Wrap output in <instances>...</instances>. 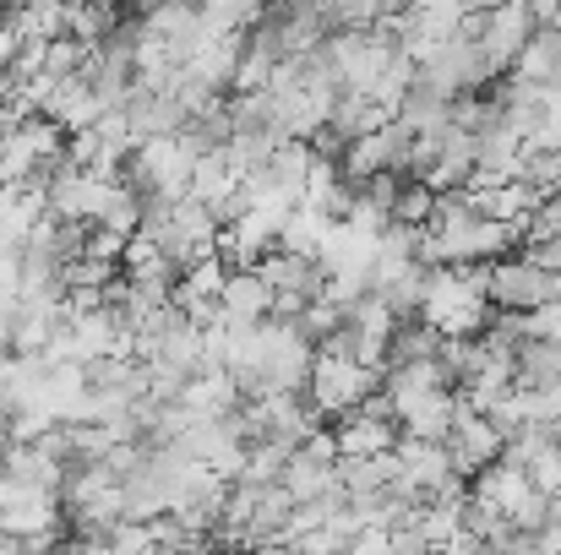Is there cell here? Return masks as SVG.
I'll list each match as a JSON object with an SVG mask.
<instances>
[{"label": "cell", "instance_id": "4fadbf2b", "mask_svg": "<svg viewBox=\"0 0 561 555\" xmlns=\"http://www.w3.org/2000/svg\"><path fill=\"white\" fill-rule=\"evenodd\" d=\"M436 190L425 181H403V196H398V207H392V223L398 229H425L431 218H436Z\"/></svg>", "mask_w": 561, "mask_h": 555}, {"label": "cell", "instance_id": "ac0fdd59", "mask_svg": "<svg viewBox=\"0 0 561 555\" xmlns=\"http://www.w3.org/2000/svg\"><path fill=\"white\" fill-rule=\"evenodd\" d=\"M0 555H27V545H16V540H5V534H0Z\"/></svg>", "mask_w": 561, "mask_h": 555}, {"label": "cell", "instance_id": "6da1fadb", "mask_svg": "<svg viewBox=\"0 0 561 555\" xmlns=\"http://www.w3.org/2000/svg\"><path fill=\"white\" fill-rule=\"evenodd\" d=\"M491 316H496L491 311V267H431L420 322L436 338H447V344L485 338Z\"/></svg>", "mask_w": 561, "mask_h": 555}, {"label": "cell", "instance_id": "5bb4252c", "mask_svg": "<svg viewBox=\"0 0 561 555\" xmlns=\"http://www.w3.org/2000/svg\"><path fill=\"white\" fill-rule=\"evenodd\" d=\"M22 49H27V44H22V38H16V27H11V22L0 16V77H5V71L16 66V55H22Z\"/></svg>", "mask_w": 561, "mask_h": 555}, {"label": "cell", "instance_id": "8fae6325", "mask_svg": "<svg viewBox=\"0 0 561 555\" xmlns=\"http://www.w3.org/2000/svg\"><path fill=\"white\" fill-rule=\"evenodd\" d=\"M328 234H333V218H322V212H306V207H295V212L284 218V234H278V251H289V256H311V262H322V251H328Z\"/></svg>", "mask_w": 561, "mask_h": 555}, {"label": "cell", "instance_id": "7c38bea8", "mask_svg": "<svg viewBox=\"0 0 561 555\" xmlns=\"http://www.w3.org/2000/svg\"><path fill=\"white\" fill-rule=\"evenodd\" d=\"M513 370H518V386H524V392H551V386H561V349L529 338V344L513 355Z\"/></svg>", "mask_w": 561, "mask_h": 555}, {"label": "cell", "instance_id": "9c48e42d", "mask_svg": "<svg viewBox=\"0 0 561 555\" xmlns=\"http://www.w3.org/2000/svg\"><path fill=\"white\" fill-rule=\"evenodd\" d=\"M458 414H463L458 386H453V392H431V397H420V403H409V408L398 414V430H403V441H431V447H447V436H453Z\"/></svg>", "mask_w": 561, "mask_h": 555}, {"label": "cell", "instance_id": "8992f818", "mask_svg": "<svg viewBox=\"0 0 561 555\" xmlns=\"http://www.w3.org/2000/svg\"><path fill=\"white\" fill-rule=\"evenodd\" d=\"M447 458H453L458 479L469 485V479H480L485 469H496L507 458V436H502V425L491 414H469L463 408L458 425H453V436H447Z\"/></svg>", "mask_w": 561, "mask_h": 555}, {"label": "cell", "instance_id": "3957f363", "mask_svg": "<svg viewBox=\"0 0 561 555\" xmlns=\"http://www.w3.org/2000/svg\"><path fill=\"white\" fill-rule=\"evenodd\" d=\"M469 33H474V49H480L491 82H507L513 66H518V55H524L529 38L540 33V16H535V5H524V0H513V5H474Z\"/></svg>", "mask_w": 561, "mask_h": 555}, {"label": "cell", "instance_id": "d6986e66", "mask_svg": "<svg viewBox=\"0 0 561 555\" xmlns=\"http://www.w3.org/2000/svg\"><path fill=\"white\" fill-rule=\"evenodd\" d=\"M0 469H5V441H0Z\"/></svg>", "mask_w": 561, "mask_h": 555}, {"label": "cell", "instance_id": "9a60e30c", "mask_svg": "<svg viewBox=\"0 0 561 555\" xmlns=\"http://www.w3.org/2000/svg\"><path fill=\"white\" fill-rule=\"evenodd\" d=\"M535 551H540V555H561V501H557V512H551V523L540 529Z\"/></svg>", "mask_w": 561, "mask_h": 555}, {"label": "cell", "instance_id": "e0dca14e", "mask_svg": "<svg viewBox=\"0 0 561 555\" xmlns=\"http://www.w3.org/2000/svg\"><path fill=\"white\" fill-rule=\"evenodd\" d=\"M0 441H11V408L0 403Z\"/></svg>", "mask_w": 561, "mask_h": 555}, {"label": "cell", "instance_id": "2e32d148", "mask_svg": "<svg viewBox=\"0 0 561 555\" xmlns=\"http://www.w3.org/2000/svg\"><path fill=\"white\" fill-rule=\"evenodd\" d=\"M535 16H540V27H557L561 33V5H535Z\"/></svg>", "mask_w": 561, "mask_h": 555}, {"label": "cell", "instance_id": "30bf717a", "mask_svg": "<svg viewBox=\"0 0 561 555\" xmlns=\"http://www.w3.org/2000/svg\"><path fill=\"white\" fill-rule=\"evenodd\" d=\"M66 11L71 5H11V11H0L11 27H16V38L22 44H60L66 38Z\"/></svg>", "mask_w": 561, "mask_h": 555}, {"label": "cell", "instance_id": "52a82bcc", "mask_svg": "<svg viewBox=\"0 0 561 555\" xmlns=\"http://www.w3.org/2000/svg\"><path fill=\"white\" fill-rule=\"evenodd\" d=\"M328 430H333L339 463L392 458V452H398V441H403L398 419H387V414H371V408H360V414H344V419H339V425H328Z\"/></svg>", "mask_w": 561, "mask_h": 555}, {"label": "cell", "instance_id": "ba28073f", "mask_svg": "<svg viewBox=\"0 0 561 555\" xmlns=\"http://www.w3.org/2000/svg\"><path fill=\"white\" fill-rule=\"evenodd\" d=\"M273 316H278V294L267 289V278H262L256 267L229 273L218 322H229V327H262V322H273Z\"/></svg>", "mask_w": 561, "mask_h": 555}, {"label": "cell", "instance_id": "277c9868", "mask_svg": "<svg viewBox=\"0 0 561 555\" xmlns=\"http://www.w3.org/2000/svg\"><path fill=\"white\" fill-rule=\"evenodd\" d=\"M381 392V370L360 366L350 355H322L317 349V366H311V381H306V403L317 408V419L339 425L344 414H360Z\"/></svg>", "mask_w": 561, "mask_h": 555}, {"label": "cell", "instance_id": "7a4b0ae2", "mask_svg": "<svg viewBox=\"0 0 561 555\" xmlns=\"http://www.w3.org/2000/svg\"><path fill=\"white\" fill-rule=\"evenodd\" d=\"M469 501L485 507L496 523H507V529L524 534V540H540V529H546L551 512H557V501L540 496L535 479H529L518 463H507V458H502L496 469H485L480 479H469Z\"/></svg>", "mask_w": 561, "mask_h": 555}, {"label": "cell", "instance_id": "5b68a950", "mask_svg": "<svg viewBox=\"0 0 561 555\" xmlns=\"http://www.w3.org/2000/svg\"><path fill=\"white\" fill-rule=\"evenodd\" d=\"M546 305H561V273L540 267L529 251L491 267V311L496 316H535Z\"/></svg>", "mask_w": 561, "mask_h": 555}]
</instances>
